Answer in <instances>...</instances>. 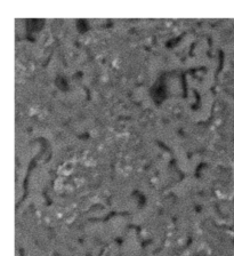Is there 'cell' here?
Returning a JSON list of instances; mask_svg holds the SVG:
<instances>
[{"instance_id":"6da1fadb","label":"cell","mask_w":234,"mask_h":256,"mask_svg":"<svg viewBox=\"0 0 234 256\" xmlns=\"http://www.w3.org/2000/svg\"><path fill=\"white\" fill-rule=\"evenodd\" d=\"M73 167H74V165H73L72 162H65L64 165L62 166V168H61V170H62L64 174H69V173H71L72 172Z\"/></svg>"}]
</instances>
